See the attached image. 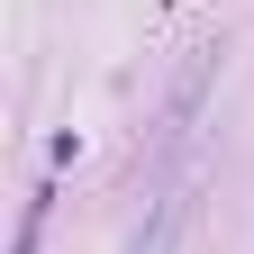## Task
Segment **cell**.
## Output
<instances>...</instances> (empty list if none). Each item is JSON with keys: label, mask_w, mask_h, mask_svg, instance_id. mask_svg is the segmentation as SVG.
I'll return each instance as SVG.
<instances>
[{"label": "cell", "mask_w": 254, "mask_h": 254, "mask_svg": "<svg viewBox=\"0 0 254 254\" xmlns=\"http://www.w3.org/2000/svg\"><path fill=\"white\" fill-rule=\"evenodd\" d=\"M182 227H190V190H164V200H154V218L136 227V245H127V254H173V245H182Z\"/></svg>", "instance_id": "obj_1"}, {"label": "cell", "mask_w": 254, "mask_h": 254, "mask_svg": "<svg viewBox=\"0 0 254 254\" xmlns=\"http://www.w3.org/2000/svg\"><path fill=\"white\" fill-rule=\"evenodd\" d=\"M37 227H46V190L27 200V218H18V236H9V254H37Z\"/></svg>", "instance_id": "obj_2"}]
</instances>
